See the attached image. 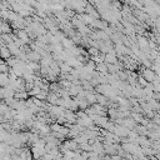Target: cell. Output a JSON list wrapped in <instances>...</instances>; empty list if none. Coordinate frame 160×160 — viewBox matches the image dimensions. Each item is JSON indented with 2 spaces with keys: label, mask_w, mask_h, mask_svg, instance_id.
Here are the masks:
<instances>
[{
  "label": "cell",
  "mask_w": 160,
  "mask_h": 160,
  "mask_svg": "<svg viewBox=\"0 0 160 160\" xmlns=\"http://www.w3.org/2000/svg\"><path fill=\"white\" fill-rule=\"evenodd\" d=\"M141 75L149 81V82H152L156 78V72L152 70V68H142V71H141Z\"/></svg>",
  "instance_id": "1"
},
{
  "label": "cell",
  "mask_w": 160,
  "mask_h": 160,
  "mask_svg": "<svg viewBox=\"0 0 160 160\" xmlns=\"http://www.w3.org/2000/svg\"><path fill=\"white\" fill-rule=\"evenodd\" d=\"M136 44L139 45V48H140L142 51H149V50H151V49H150V45H149V39H146V38H144V36H138Z\"/></svg>",
  "instance_id": "2"
},
{
  "label": "cell",
  "mask_w": 160,
  "mask_h": 160,
  "mask_svg": "<svg viewBox=\"0 0 160 160\" xmlns=\"http://www.w3.org/2000/svg\"><path fill=\"white\" fill-rule=\"evenodd\" d=\"M129 131H130V129H128L126 126H124V125H116V128L114 130V134H116L118 136H120L122 139V138H128Z\"/></svg>",
  "instance_id": "3"
},
{
  "label": "cell",
  "mask_w": 160,
  "mask_h": 160,
  "mask_svg": "<svg viewBox=\"0 0 160 160\" xmlns=\"http://www.w3.org/2000/svg\"><path fill=\"white\" fill-rule=\"evenodd\" d=\"M105 62L106 64H118L119 62V58L116 55V51L115 49L108 54H105Z\"/></svg>",
  "instance_id": "4"
},
{
  "label": "cell",
  "mask_w": 160,
  "mask_h": 160,
  "mask_svg": "<svg viewBox=\"0 0 160 160\" xmlns=\"http://www.w3.org/2000/svg\"><path fill=\"white\" fill-rule=\"evenodd\" d=\"M31 151H32L34 159H39V158H42V156L46 154L45 146H31Z\"/></svg>",
  "instance_id": "5"
},
{
  "label": "cell",
  "mask_w": 160,
  "mask_h": 160,
  "mask_svg": "<svg viewBox=\"0 0 160 160\" xmlns=\"http://www.w3.org/2000/svg\"><path fill=\"white\" fill-rule=\"evenodd\" d=\"M11 24L8 22L6 20H2L1 21V25H0V30H1V34H11Z\"/></svg>",
  "instance_id": "6"
},
{
  "label": "cell",
  "mask_w": 160,
  "mask_h": 160,
  "mask_svg": "<svg viewBox=\"0 0 160 160\" xmlns=\"http://www.w3.org/2000/svg\"><path fill=\"white\" fill-rule=\"evenodd\" d=\"M122 125L124 126H126L128 129H130V130H132V129H135L136 128V125H138V122L131 118V116H129V118H125L124 119V122H122Z\"/></svg>",
  "instance_id": "7"
},
{
  "label": "cell",
  "mask_w": 160,
  "mask_h": 160,
  "mask_svg": "<svg viewBox=\"0 0 160 160\" xmlns=\"http://www.w3.org/2000/svg\"><path fill=\"white\" fill-rule=\"evenodd\" d=\"M20 159H21V160H32V159H34V155H32L31 149L24 148L22 152L20 154Z\"/></svg>",
  "instance_id": "8"
},
{
  "label": "cell",
  "mask_w": 160,
  "mask_h": 160,
  "mask_svg": "<svg viewBox=\"0 0 160 160\" xmlns=\"http://www.w3.org/2000/svg\"><path fill=\"white\" fill-rule=\"evenodd\" d=\"M91 146H92V151H95L98 154H102L104 152V142L102 141L96 140L94 144H91Z\"/></svg>",
  "instance_id": "9"
},
{
  "label": "cell",
  "mask_w": 160,
  "mask_h": 160,
  "mask_svg": "<svg viewBox=\"0 0 160 160\" xmlns=\"http://www.w3.org/2000/svg\"><path fill=\"white\" fill-rule=\"evenodd\" d=\"M85 98H86L88 102L90 104V106L98 102V98H96V94H94L92 91H88V90H86V96H85Z\"/></svg>",
  "instance_id": "10"
},
{
  "label": "cell",
  "mask_w": 160,
  "mask_h": 160,
  "mask_svg": "<svg viewBox=\"0 0 160 160\" xmlns=\"http://www.w3.org/2000/svg\"><path fill=\"white\" fill-rule=\"evenodd\" d=\"M96 71L102 74V75H106L109 74V69H108V64L106 62H100V64H96Z\"/></svg>",
  "instance_id": "11"
},
{
  "label": "cell",
  "mask_w": 160,
  "mask_h": 160,
  "mask_svg": "<svg viewBox=\"0 0 160 160\" xmlns=\"http://www.w3.org/2000/svg\"><path fill=\"white\" fill-rule=\"evenodd\" d=\"M9 84H10V76H9V74L1 72L0 74V85H1V88L8 86Z\"/></svg>",
  "instance_id": "12"
},
{
  "label": "cell",
  "mask_w": 160,
  "mask_h": 160,
  "mask_svg": "<svg viewBox=\"0 0 160 160\" xmlns=\"http://www.w3.org/2000/svg\"><path fill=\"white\" fill-rule=\"evenodd\" d=\"M1 56H2V59L4 60H6V59H9V58H11L12 55H11V51L9 50V48H8V45H1Z\"/></svg>",
  "instance_id": "13"
},
{
  "label": "cell",
  "mask_w": 160,
  "mask_h": 160,
  "mask_svg": "<svg viewBox=\"0 0 160 160\" xmlns=\"http://www.w3.org/2000/svg\"><path fill=\"white\" fill-rule=\"evenodd\" d=\"M72 66L71 65H69L66 61H64V62H61L60 64V70H61V72L62 74H70L71 71H72Z\"/></svg>",
  "instance_id": "14"
},
{
  "label": "cell",
  "mask_w": 160,
  "mask_h": 160,
  "mask_svg": "<svg viewBox=\"0 0 160 160\" xmlns=\"http://www.w3.org/2000/svg\"><path fill=\"white\" fill-rule=\"evenodd\" d=\"M29 96H30V94L26 90H24V91H16L15 92V99H18V100H28Z\"/></svg>",
  "instance_id": "15"
},
{
  "label": "cell",
  "mask_w": 160,
  "mask_h": 160,
  "mask_svg": "<svg viewBox=\"0 0 160 160\" xmlns=\"http://www.w3.org/2000/svg\"><path fill=\"white\" fill-rule=\"evenodd\" d=\"M135 130L139 132V135H146V136H148V134H149V129H148V126H145V125H142V124L136 125Z\"/></svg>",
  "instance_id": "16"
},
{
  "label": "cell",
  "mask_w": 160,
  "mask_h": 160,
  "mask_svg": "<svg viewBox=\"0 0 160 160\" xmlns=\"http://www.w3.org/2000/svg\"><path fill=\"white\" fill-rule=\"evenodd\" d=\"M61 44H62V46L65 48V49H69V48H71V46H74L75 45V42H74V40L71 39V38H64L62 39V41H61Z\"/></svg>",
  "instance_id": "17"
},
{
  "label": "cell",
  "mask_w": 160,
  "mask_h": 160,
  "mask_svg": "<svg viewBox=\"0 0 160 160\" xmlns=\"http://www.w3.org/2000/svg\"><path fill=\"white\" fill-rule=\"evenodd\" d=\"M131 118L139 124H141V121L144 120V116L141 115V112H136V111H131Z\"/></svg>",
  "instance_id": "18"
},
{
  "label": "cell",
  "mask_w": 160,
  "mask_h": 160,
  "mask_svg": "<svg viewBox=\"0 0 160 160\" xmlns=\"http://www.w3.org/2000/svg\"><path fill=\"white\" fill-rule=\"evenodd\" d=\"M5 61H6V64H8L10 68H14V66L18 64V61H19V58H16V56H11V58L6 59Z\"/></svg>",
  "instance_id": "19"
},
{
  "label": "cell",
  "mask_w": 160,
  "mask_h": 160,
  "mask_svg": "<svg viewBox=\"0 0 160 160\" xmlns=\"http://www.w3.org/2000/svg\"><path fill=\"white\" fill-rule=\"evenodd\" d=\"M10 66L6 64V61L4 60V61H1V64H0V71L1 72H6V74H9L10 72Z\"/></svg>",
  "instance_id": "20"
},
{
  "label": "cell",
  "mask_w": 160,
  "mask_h": 160,
  "mask_svg": "<svg viewBox=\"0 0 160 160\" xmlns=\"http://www.w3.org/2000/svg\"><path fill=\"white\" fill-rule=\"evenodd\" d=\"M88 52H89V55H90V56H96V55H99V54H100V50H99L98 48H95V46H89Z\"/></svg>",
  "instance_id": "21"
},
{
  "label": "cell",
  "mask_w": 160,
  "mask_h": 160,
  "mask_svg": "<svg viewBox=\"0 0 160 160\" xmlns=\"http://www.w3.org/2000/svg\"><path fill=\"white\" fill-rule=\"evenodd\" d=\"M9 110H10V106H9L6 102H4V101H2V102H1V105H0V114H1V115H5Z\"/></svg>",
  "instance_id": "22"
},
{
  "label": "cell",
  "mask_w": 160,
  "mask_h": 160,
  "mask_svg": "<svg viewBox=\"0 0 160 160\" xmlns=\"http://www.w3.org/2000/svg\"><path fill=\"white\" fill-rule=\"evenodd\" d=\"M80 149L82 151H92V146L91 144L88 141V142H84V144H80Z\"/></svg>",
  "instance_id": "23"
},
{
  "label": "cell",
  "mask_w": 160,
  "mask_h": 160,
  "mask_svg": "<svg viewBox=\"0 0 160 160\" xmlns=\"http://www.w3.org/2000/svg\"><path fill=\"white\" fill-rule=\"evenodd\" d=\"M138 84L140 85V86H142V88H145V86H148V84H149V81L142 76V75H140L139 78H138Z\"/></svg>",
  "instance_id": "24"
},
{
  "label": "cell",
  "mask_w": 160,
  "mask_h": 160,
  "mask_svg": "<svg viewBox=\"0 0 160 160\" xmlns=\"http://www.w3.org/2000/svg\"><path fill=\"white\" fill-rule=\"evenodd\" d=\"M139 136V132L135 130V129H132V130H130L129 131V135H128V138L129 139H136Z\"/></svg>",
  "instance_id": "25"
},
{
  "label": "cell",
  "mask_w": 160,
  "mask_h": 160,
  "mask_svg": "<svg viewBox=\"0 0 160 160\" xmlns=\"http://www.w3.org/2000/svg\"><path fill=\"white\" fill-rule=\"evenodd\" d=\"M121 159H122V158H121L119 154H116V155H112V156H111V160H121Z\"/></svg>",
  "instance_id": "26"
},
{
  "label": "cell",
  "mask_w": 160,
  "mask_h": 160,
  "mask_svg": "<svg viewBox=\"0 0 160 160\" xmlns=\"http://www.w3.org/2000/svg\"><path fill=\"white\" fill-rule=\"evenodd\" d=\"M155 159H156V160H160V152H156V154H155Z\"/></svg>",
  "instance_id": "27"
},
{
  "label": "cell",
  "mask_w": 160,
  "mask_h": 160,
  "mask_svg": "<svg viewBox=\"0 0 160 160\" xmlns=\"http://www.w3.org/2000/svg\"><path fill=\"white\" fill-rule=\"evenodd\" d=\"M121 160H128V159H126V158H122V159H121Z\"/></svg>",
  "instance_id": "28"
}]
</instances>
